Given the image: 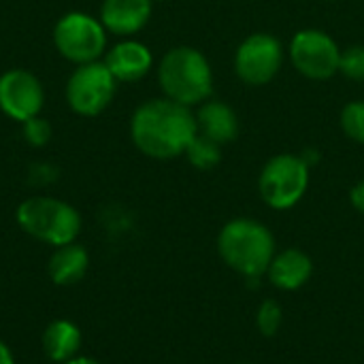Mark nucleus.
I'll list each match as a JSON object with an SVG mask.
<instances>
[{
  "instance_id": "obj_1",
  "label": "nucleus",
  "mask_w": 364,
  "mask_h": 364,
  "mask_svg": "<svg viewBox=\"0 0 364 364\" xmlns=\"http://www.w3.org/2000/svg\"><path fill=\"white\" fill-rule=\"evenodd\" d=\"M130 134L139 151L156 160H171L186 154L198 134L196 117L188 107L158 98L141 105L130 122Z\"/></svg>"
},
{
  "instance_id": "obj_2",
  "label": "nucleus",
  "mask_w": 364,
  "mask_h": 364,
  "mask_svg": "<svg viewBox=\"0 0 364 364\" xmlns=\"http://www.w3.org/2000/svg\"><path fill=\"white\" fill-rule=\"evenodd\" d=\"M218 250L222 260L237 273L245 277H260L269 271V264L275 258V239L264 224L241 218L222 228Z\"/></svg>"
},
{
  "instance_id": "obj_3",
  "label": "nucleus",
  "mask_w": 364,
  "mask_h": 364,
  "mask_svg": "<svg viewBox=\"0 0 364 364\" xmlns=\"http://www.w3.org/2000/svg\"><path fill=\"white\" fill-rule=\"evenodd\" d=\"M158 79L166 98L183 107L207 100L213 90L211 66L207 58L192 47L171 49L160 62Z\"/></svg>"
},
{
  "instance_id": "obj_4",
  "label": "nucleus",
  "mask_w": 364,
  "mask_h": 364,
  "mask_svg": "<svg viewBox=\"0 0 364 364\" xmlns=\"http://www.w3.org/2000/svg\"><path fill=\"white\" fill-rule=\"evenodd\" d=\"M15 218L26 235L53 247L75 243L81 232L79 211L73 205L51 196L26 198L17 207Z\"/></svg>"
},
{
  "instance_id": "obj_5",
  "label": "nucleus",
  "mask_w": 364,
  "mask_h": 364,
  "mask_svg": "<svg viewBox=\"0 0 364 364\" xmlns=\"http://www.w3.org/2000/svg\"><path fill=\"white\" fill-rule=\"evenodd\" d=\"M53 43L62 58L75 64L96 62L107 45V30L100 19L87 13H66L53 28Z\"/></svg>"
},
{
  "instance_id": "obj_6",
  "label": "nucleus",
  "mask_w": 364,
  "mask_h": 364,
  "mask_svg": "<svg viewBox=\"0 0 364 364\" xmlns=\"http://www.w3.org/2000/svg\"><path fill=\"white\" fill-rule=\"evenodd\" d=\"M309 186V166L303 158L282 154L267 162L260 175V194L273 209L294 207Z\"/></svg>"
},
{
  "instance_id": "obj_7",
  "label": "nucleus",
  "mask_w": 364,
  "mask_h": 364,
  "mask_svg": "<svg viewBox=\"0 0 364 364\" xmlns=\"http://www.w3.org/2000/svg\"><path fill=\"white\" fill-rule=\"evenodd\" d=\"M117 90V79L107 68L105 62L79 64L66 83V100L70 109L83 117H94L102 113Z\"/></svg>"
},
{
  "instance_id": "obj_8",
  "label": "nucleus",
  "mask_w": 364,
  "mask_h": 364,
  "mask_svg": "<svg viewBox=\"0 0 364 364\" xmlns=\"http://www.w3.org/2000/svg\"><path fill=\"white\" fill-rule=\"evenodd\" d=\"M290 55L299 73L309 79H328L339 70L341 51L337 43L320 30H301L290 45Z\"/></svg>"
},
{
  "instance_id": "obj_9",
  "label": "nucleus",
  "mask_w": 364,
  "mask_h": 364,
  "mask_svg": "<svg viewBox=\"0 0 364 364\" xmlns=\"http://www.w3.org/2000/svg\"><path fill=\"white\" fill-rule=\"evenodd\" d=\"M45 102L41 81L23 68H11L0 75V109L15 122L38 117Z\"/></svg>"
},
{
  "instance_id": "obj_10",
  "label": "nucleus",
  "mask_w": 364,
  "mask_h": 364,
  "mask_svg": "<svg viewBox=\"0 0 364 364\" xmlns=\"http://www.w3.org/2000/svg\"><path fill=\"white\" fill-rule=\"evenodd\" d=\"M282 66V43L271 34H252L237 51V75L250 85L269 83Z\"/></svg>"
},
{
  "instance_id": "obj_11",
  "label": "nucleus",
  "mask_w": 364,
  "mask_h": 364,
  "mask_svg": "<svg viewBox=\"0 0 364 364\" xmlns=\"http://www.w3.org/2000/svg\"><path fill=\"white\" fill-rule=\"evenodd\" d=\"M151 15V0H105L100 21L105 30L128 36L139 32Z\"/></svg>"
},
{
  "instance_id": "obj_12",
  "label": "nucleus",
  "mask_w": 364,
  "mask_h": 364,
  "mask_svg": "<svg viewBox=\"0 0 364 364\" xmlns=\"http://www.w3.org/2000/svg\"><path fill=\"white\" fill-rule=\"evenodd\" d=\"M151 51L136 41L117 43L105 58L107 68L113 73L117 81H139L151 68Z\"/></svg>"
},
{
  "instance_id": "obj_13",
  "label": "nucleus",
  "mask_w": 364,
  "mask_h": 364,
  "mask_svg": "<svg viewBox=\"0 0 364 364\" xmlns=\"http://www.w3.org/2000/svg\"><path fill=\"white\" fill-rule=\"evenodd\" d=\"M314 273L311 258L301 250H284L269 264V277L275 288L296 290L309 282Z\"/></svg>"
},
{
  "instance_id": "obj_14",
  "label": "nucleus",
  "mask_w": 364,
  "mask_h": 364,
  "mask_svg": "<svg viewBox=\"0 0 364 364\" xmlns=\"http://www.w3.org/2000/svg\"><path fill=\"white\" fill-rule=\"evenodd\" d=\"M196 126L203 136H207L220 145L235 141L239 134V119H237L235 111L220 100H211L200 107V111L196 115Z\"/></svg>"
},
{
  "instance_id": "obj_15",
  "label": "nucleus",
  "mask_w": 364,
  "mask_h": 364,
  "mask_svg": "<svg viewBox=\"0 0 364 364\" xmlns=\"http://www.w3.org/2000/svg\"><path fill=\"white\" fill-rule=\"evenodd\" d=\"M87 267H90V256L85 247L79 243H68L55 247V252L49 258L47 273L55 286H73L85 277Z\"/></svg>"
},
{
  "instance_id": "obj_16",
  "label": "nucleus",
  "mask_w": 364,
  "mask_h": 364,
  "mask_svg": "<svg viewBox=\"0 0 364 364\" xmlns=\"http://www.w3.org/2000/svg\"><path fill=\"white\" fill-rule=\"evenodd\" d=\"M83 337L75 322L70 320H53L43 333V350L45 356L53 363H68L79 356Z\"/></svg>"
},
{
  "instance_id": "obj_17",
  "label": "nucleus",
  "mask_w": 364,
  "mask_h": 364,
  "mask_svg": "<svg viewBox=\"0 0 364 364\" xmlns=\"http://www.w3.org/2000/svg\"><path fill=\"white\" fill-rule=\"evenodd\" d=\"M186 156H188V160H190L192 166H196L200 171H209V168H213L220 162V158H222V145L215 143V141H211V139H207V136H203L198 132L192 139V143L188 145Z\"/></svg>"
},
{
  "instance_id": "obj_18",
  "label": "nucleus",
  "mask_w": 364,
  "mask_h": 364,
  "mask_svg": "<svg viewBox=\"0 0 364 364\" xmlns=\"http://www.w3.org/2000/svg\"><path fill=\"white\" fill-rule=\"evenodd\" d=\"M341 126H343V132L356 141V143H364V102L363 100H356V102H350L343 113H341Z\"/></svg>"
},
{
  "instance_id": "obj_19",
  "label": "nucleus",
  "mask_w": 364,
  "mask_h": 364,
  "mask_svg": "<svg viewBox=\"0 0 364 364\" xmlns=\"http://www.w3.org/2000/svg\"><path fill=\"white\" fill-rule=\"evenodd\" d=\"M256 326L264 337H273L282 326V307L275 301H264L256 316Z\"/></svg>"
},
{
  "instance_id": "obj_20",
  "label": "nucleus",
  "mask_w": 364,
  "mask_h": 364,
  "mask_svg": "<svg viewBox=\"0 0 364 364\" xmlns=\"http://www.w3.org/2000/svg\"><path fill=\"white\" fill-rule=\"evenodd\" d=\"M339 70L354 79V81H364V47L363 45H354L346 51H341V60H339Z\"/></svg>"
},
{
  "instance_id": "obj_21",
  "label": "nucleus",
  "mask_w": 364,
  "mask_h": 364,
  "mask_svg": "<svg viewBox=\"0 0 364 364\" xmlns=\"http://www.w3.org/2000/svg\"><path fill=\"white\" fill-rule=\"evenodd\" d=\"M23 139L32 147L47 145L49 139H51V126H49V122L43 119V117H32V119L23 122Z\"/></svg>"
},
{
  "instance_id": "obj_22",
  "label": "nucleus",
  "mask_w": 364,
  "mask_h": 364,
  "mask_svg": "<svg viewBox=\"0 0 364 364\" xmlns=\"http://www.w3.org/2000/svg\"><path fill=\"white\" fill-rule=\"evenodd\" d=\"M350 198H352V205H354L360 213H364V181H360V183H356V186H354V190H352Z\"/></svg>"
},
{
  "instance_id": "obj_23",
  "label": "nucleus",
  "mask_w": 364,
  "mask_h": 364,
  "mask_svg": "<svg viewBox=\"0 0 364 364\" xmlns=\"http://www.w3.org/2000/svg\"><path fill=\"white\" fill-rule=\"evenodd\" d=\"M0 364H15L13 352L9 350V346L4 341H0Z\"/></svg>"
},
{
  "instance_id": "obj_24",
  "label": "nucleus",
  "mask_w": 364,
  "mask_h": 364,
  "mask_svg": "<svg viewBox=\"0 0 364 364\" xmlns=\"http://www.w3.org/2000/svg\"><path fill=\"white\" fill-rule=\"evenodd\" d=\"M64 364H100L98 360H94V358H87V356H75L73 360H68V363Z\"/></svg>"
}]
</instances>
